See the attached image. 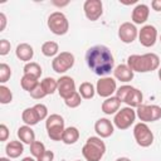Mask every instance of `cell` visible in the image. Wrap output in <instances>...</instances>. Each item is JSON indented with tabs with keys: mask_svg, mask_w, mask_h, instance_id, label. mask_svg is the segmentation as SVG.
Listing matches in <instances>:
<instances>
[{
	"mask_svg": "<svg viewBox=\"0 0 161 161\" xmlns=\"http://www.w3.org/2000/svg\"><path fill=\"white\" fill-rule=\"evenodd\" d=\"M53 158H54L53 151H48V150H47L40 157L36 158V161H53Z\"/></svg>",
	"mask_w": 161,
	"mask_h": 161,
	"instance_id": "38",
	"label": "cell"
},
{
	"mask_svg": "<svg viewBox=\"0 0 161 161\" xmlns=\"http://www.w3.org/2000/svg\"><path fill=\"white\" fill-rule=\"evenodd\" d=\"M117 91V84H116V80L111 77H101L98 80H97V84H96V92L99 97H103V98H108V97H112V94Z\"/></svg>",
	"mask_w": 161,
	"mask_h": 161,
	"instance_id": "11",
	"label": "cell"
},
{
	"mask_svg": "<svg viewBox=\"0 0 161 161\" xmlns=\"http://www.w3.org/2000/svg\"><path fill=\"white\" fill-rule=\"evenodd\" d=\"M158 79L161 80V67L158 68Z\"/></svg>",
	"mask_w": 161,
	"mask_h": 161,
	"instance_id": "44",
	"label": "cell"
},
{
	"mask_svg": "<svg viewBox=\"0 0 161 161\" xmlns=\"http://www.w3.org/2000/svg\"><path fill=\"white\" fill-rule=\"evenodd\" d=\"M10 52V42L6 39L0 40V55H6Z\"/></svg>",
	"mask_w": 161,
	"mask_h": 161,
	"instance_id": "36",
	"label": "cell"
},
{
	"mask_svg": "<svg viewBox=\"0 0 161 161\" xmlns=\"http://www.w3.org/2000/svg\"><path fill=\"white\" fill-rule=\"evenodd\" d=\"M151 8L155 11H161V0H153L151 3Z\"/></svg>",
	"mask_w": 161,
	"mask_h": 161,
	"instance_id": "40",
	"label": "cell"
},
{
	"mask_svg": "<svg viewBox=\"0 0 161 161\" xmlns=\"http://www.w3.org/2000/svg\"><path fill=\"white\" fill-rule=\"evenodd\" d=\"M79 138V131L77 127H67L63 132V136H62V141L65 143V145H73L78 141Z\"/></svg>",
	"mask_w": 161,
	"mask_h": 161,
	"instance_id": "23",
	"label": "cell"
},
{
	"mask_svg": "<svg viewBox=\"0 0 161 161\" xmlns=\"http://www.w3.org/2000/svg\"><path fill=\"white\" fill-rule=\"evenodd\" d=\"M127 65L138 73H147L160 68V58L155 53H146V54H132L127 58Z\"/></svg>",
	"mask_w": 161,
	"mask_h": 161,
	"instance_id": "2",
	"label": "cell"
},
{
	"mask_svg": "<svg viewBox=\"0 0 161 161\" xmlns=\"http://www.w3.org/2000/svg\"><path fill=\"white\" fill-rule=\"evenodd\" d=\"M75 91V83L74 79L69 75H63L58 79V93L63 99H67L69 96H72Z\"/></svg>",
	"mask_w": 161,
	"mask_h": 161,
	"instance_id": "15",
	"label": "cell"
},
{
	"mask_svg": "<svg viewBox=\"0 0 161 161\" xmlns=\"http://www.w3.org/2000/svg\"><path fill=\"white\" fill-rule=\"evenodd\" d=\"M119 106H121V101L114 96L108 97L103 101L102 103V112L106 114H116L119 111Z\"/></svg>",
	"mask_w": 161,
	"mask_h": 161,
	"instance_id": "20",
	"label": "cell"
},
{
	"mask_svg": "<svg viewBox=\"0 0 161 161\" xmlns=\"http://www.w3.org/2000/svg\"><path fill=\"white\" fill-rule=\"evenodd\" d=\"M116 161H131L128 157H118Z\"/></svg>",
	"mask_w": 161,
	"mask_h": 161,
	"instance_id": "41",
	"label": "cell"
},
{
	"mask_svg": "<svg viewBox=\"0 0 161 161\" xmlns=\"http://www.w3.org/2000/svg\"><path fill=\"white\" fill-rule=\"evenodd\" d=\"M13 101V93L10 91V88H8L6 86H0V103L1 104H8Z\"/></svg>",
	"mask_w": 161,
	"mask_h": 161,
	"instance_id": "31",
	"label": "cell"
},
{
	"mask_svg": "<svg viewBox=\"0 0 161 161\" xmlns=\"http://www.w3.org/2000/svg\"><path fill=\"white\" fill-rule=\"evenodd\" d=\"M138 40L146 48L153 47L157 40V29L151 24L143 25L138 31Z\"/></svg>",
	"mask_w": 161,
	"mask_h": 161,
	"instance_id": "13",
	"label": "cell"
},
{
	"mask_svg": "<svg viewBox=\"0 0 161 161\" xmlns=\"http://www.w3.org/2000/svg\"><path fill=\"white\" fill-rule=\"evenodd\" d=\"M136 111L132 109L131 107H123L121 108L113 117V125L118 130H127L133 125L136 119Z\"/></svg>",
	"mask_w": 161,
	"mask_h": 161,
	"instance_id": "7",
	"label": "cell"
},
{
	"mask_svg": "<svg viewBox=\"0 0 161 161\" xmlns=\"http://www.w3.org/2000/svg\"><path fill=\"white\" fill-rule=\"evenodd\" d=\"M133 137H135L137 145L141 146V147H148L153 142V133L150 130V127L143 122H140V123L135 125Z\"/></svg>",
	"mask_w": 161,
	"mask_h": 161,
	"instance_id": "9",
	"label": "cell"
},
{
	"mask_svg": "<svg viewBox=\"0 0 161 161\" xmlns=\"http://www.w3.org/2000/svg\"><path fill=\"white\" fill-rule=\"evenodd\" d=\"M34 109H35V112H36V114H38V117H39L40 121L48 118V108H47L45 104H43V103H36V104L34 106Z\"/></svg>",
	"mask_w": 161,
	"mask_h": 161,
	"instance_id": "34",
	"label": "cell"
},
{
	"mask_svg": "<svg viewBox=\"0 0 161 161\" xmlns=\"http://www.w3.org/2000/svg\"><path fill=\"white\" fill-rule=\"evenodd\" d=\"M24 74H29V75H33V77H35V78H40V75H42V67L38 64V63H35V62H29V63H26L25 65H24Z\"/></svg>",
	"mask_w": 161,
	"mask_h": 161,
	"instance_id": "29",
	"label": "cell"
},
{
	"mask_svg": "<svg viewBox=\"0 0 161 161\" xmlns=\"http://www.w3.org/2000/svg\"><path fill=\"white\" fill-rule=\"evenodd\" d=\"M0 23H1L0 24V31H3L6 26V16L4 13H0Z\"/></svg>",
	"mask_w": 161,
	"mask_h": 161,
	"instance_id": "39",
	"label": "cell"
},
{
	"mask_svg": "<svg viewBox=\"0 0 161 161\" xmlns=\"http://www.w3.org/2000/svg\"><path fill=\"white\" fill-rule=\"evenodd\" d=\"M34 99H42V98H44L45 96H47V93L44 92V89H43V87H42V84L39 83L30 93H29Z\"/></svg>",
	"mask_w": 161,
	"mask_h": 161,
	"instance_id": "35",
	"label": "cell"
},
{
	"mask_svg": "<svg viewBox=\"0 0 161 161\" xmlns=\"http://www.w3.org/2000/svg\"><path fill=\"white\" fill-rule=\"evenodd\" d=\"M47 25L49 30L55 35H64L69 30V23L67 16L62 11H54L48 16Z\"/></svg>",
	"mask_w": 161,
	"mask_h": 161,
	"instance_id": "6",
	"label": "cell"
},
{
	"mask_svg": "<svg viewBox=\"0 0 161 161\" xmlns=\"http://www.w3.org/2000/svg\"><path fill=\"white\" fill-rule=\"evenodd\" d=\"M150 15V8L146 4H138L132 10V21L135 24H143Z\"/></svg>",
	"mask_w": 161,
	"mask_h": 161,
	"instance_id": "17",
	"label": "cell"
},
{
	"mask_svg": "<svg viewBox=\"0 0 161 161\" xmlns=\"http://www.w3.org/2000/svg\"><path fill=\"white\" fill-rule=\"evenodd\" d=\"M15 55L18 59L23 60V62H30L33 55H34V49L31 45H29L28 43H21L16 47L15 49Z\"/></svg>",
	"mask_w": 161,
	"mask_h": 161,
	"instance_id": "19",
	"label": "cell"
},
{
	"mask_svg": "<svg viewBox=\"0 0 161 161\" xmlns=\"http://www.w3.org/2000/svg\"><path fill=\"white\" fill-rule=\"evenodd\" d=\"M94 131L97 132L98 137L101 138H107L113 135V123L108 118H99L94 123Z\"/></svg>",
	"mask_w": 161,
	"mask_h": 161,
	"instance_id": "16",
	"label": "cell"
},
{
	"mask_svg": "<svg viewBox=\"0 0 161 161\" xmlns=\"http://www.w3.org/2000/svg\"><path fill=\"white\" fill-rule=\"evenodd\" d=\"M11 77V69L6 63L0 64V83H6Z\"/></svg>",
	"mask_w": 161,
	"mask_h": 161,
	"instance_id": "33",
	"label": "cell"
},
{
	"mask_svg": "<svg viewBox=\"0 0 161 161\" xmlns=\"http://www.w3.org/2000/svg\"><path fill=\"white\" fill-rule=\"evenodd\" d=\"M58 52H59V45L55 42L49 40V42L43 43V45H42V53L45 57H54V55L57 57Z\"/></svg>",
	"mask_w": 161,
	"mask_h": 161,
	"instance_id": "26",
	"label": "cell"
},
{
	"mask_svg": "<svg viewBox=\"0 0 161 161\" xmlns=\"http://www.w3.org/2000/svg\"><path fill=\"white\" fill-rule=\"evenodd\" d=\"M39 83H40V82L38 80V78H35V77H33V75H29V74H24V75L21 77V79H20V86H21V88H23L24 91L29 92V93H30Z\"/></svg>",
	"mask_w": 161,
	"mask_h": 161,
	"instance_id": "25",
	"label": "cell"
},
{
	"mask_svg": "<svg viewBox=\"0 0 161 161\" xmlns=\"http://www.w3.org/2000/svg\"><path fill=\"white\" fill-rule=\"evenodd\" d=\"M5 152L9 158H18L24 152V146L21 141H10L5 146Z\"/></svg>",
	"mask_w": 161,
	"mask_h": 161,
	"instance_id": "22",
	"label": "cell"
},
{
	"mask_svg": "<svg viewBox=\"0 0 161 161\" xmlns=\"http://www.w3.org/2000/svg\"><path fill=\"white\" fill-rule=\"evenodd\" d=\"M160 42H161V35H160Z\"/></svg>",
	"mask_w": 161,
	"mask_h": 161,
	"instance_id": "45",
	"label": "cell"
},
{
	"mask_svg": "<svg viewBox=\"0 0 161 161\" xmlns=\"http://www.w3.org/2000/svg\"><path fill=\"white\" fill-rule=\"evenodd\" d=\"M44 92L48 94H53L55 91H58V79H54L52 77H47L40 82Z\"/></svg>",
	"mask_w": 161,
	"mask_h": 161,
	"instance_id": "28",
	"label": "cell"
},
{
	"mask_svg": "<svg viewBox=\"0 0 161 161\" xmlns=\"http://www.w3.org/2000/svg\"><path fill=\"white\" fill-rule=\"evenodd\" d=\"M78 92H79V94L82 96V98H84V99H91V98L94 97L96 88H94V86H93L91 82H83V83H80Z\"/></svg>",
	"mask_w": 161,
	"mask_h": 161,
	"instance_id": "27",
	"label": "cell"
},
{
	"mask_svg": "<svg viewBox=\"0 0 161 161\" xmlns=\"http://www.w3.org/2000/svg\"><path fill=\"white\" fill-rule=\"evenodd\" d=\"M84 15L88 20L96 21L103 14V5L101 0H86L83 4Z\"/></svg>",
	"mask_w": 161,
	"mask_h": 161,
	"instance_id": "12",
	"label": "cell"
},
{
	"mask_svg": "<svg viewBox=\"0 0 161 161\" xmlns=\"http://www.w3.org/2000/svg\"><path fill=\"white\" fill-rule=\"evenodd\" d=\"M133 70L127 65V64H119L117 65L114 69H113V75L117 80H121V82H131L133 79Z\"/></svg>",
	"mask_w": 161,
	"mask_h": 161,
	"instance_id": "18",
	"label": "cell"
},
{
	"mask_svg": "<svg viewBox=\"0 0 161 161\" xmlns=\"http://www.w3.org/2000/svg\"><path fill=\"white\" fill-rule=\"evenodd\" d=\"M138 36V30L135 26V24L126 21L123 24L119 25L118 28V38L122 43L125 44H131L132 42L136 40V38Z\"/></svg>",
	"mask_w": 161,
	"mask_h": 161,
	"instance_id": "14",
	"label": "cell"
},
{
	"mask_svg": "<svg viewBox=\"0 0 161 161\" xmlns=\"http://www.w3.org/2000/svg\"><path fill=\"white\" fill-rule=\"evenodd\" d=\"M18 137H19V140L23 142V143H26V145H31L34 141H35V133H34V131L31 130V127L30 126H26V125H24V126H20L19 128H18Z\"/></svg>",
	"mask_w": 161,
	"mask_h": 161,
	"instance_id": "21",
	"label": "cell"
},
{
	"mask_svg": "<svg viewBox=\"0 0 161 161\" xmlns=\"http://www.w3.org/2000/svg\"><path fill=\"white\" fill-rule=\"evenodd\" d=\"M136 116L141 122H155L161 118V107L157 104H141L136 109Z\"/></svg>",
	"mask_w": 161,
	"mask_h": 161,
	"instance_id": "8",
	"label": "cell"
},
{
	"mask_svg": "<svg viewBox=\"0 0 161 161\" xmlns=\"http://www.w3.org/2000/svg\"><path fill=\"white\" fill-rule=\"evenodd\" d=\"M86 63L88 68L97 75L104 77L114 69V58L111 49L98 44L91 47L86 53Z\"/></svg>",
	"mask_w": 161,
	"mask_h": 161,
	"instance_id": "1",
	"label": "cell"
},
{
	"mask_svg": "<svg viewBox=\"0 0 161 161\" xmlns=\"http://www.w3.org/2000/svg\"><path fill=\"white\" fill-rule=\"evenodd\" d=\"M106 152V145L101 137L91 136L82 147V155L87 161H101Z\"/></svg>",
	"mask_w": 161,
	"mask_h": 161,
	"instance_id": "3",
	"label": "cell"
},
{
	"mask_svg": "<svg viewBox=\"0 0 161 161\" xmlns=\"http://www.w3.org/2000/svg\"><path fill=\"white\" fill-rule=\"evenodd\" d=\"M77 161H79V160H77Z\"/></svg>",
	"mask_w": 161,
	"mask_h": 161,
	"instance_id": "46",
	"label": "cell"
},
{
	"mask_svg": "<svg viewBox=\"0 0 161 161\" xmlns=\"http://www.w3.org/2000/svg\"><path fill=\"white\" fill-rule=\"evenodd\" d=\"M74 65V55L70 52H62L54 57L52 62V68L55 73H65Z\"/></svg>",
	"mask_w": 161,
	"mask_h": 161,
	"instance_id": "10",
	"label": "cell"
},
{
	"mask_svg": "<svg viewBox=\"0 0 161 161\" xmlns=\"http://www.w3.org/2000/svg\"><path fill=\"white\" fill-rule=\"evenodd\" d=\"M21 119H23V122L26 125V126H35L40 119H39V117H38V114H36V112H35V109H34V107H30V108H25L24 111H23V113H21Z\"/></svg>",
	"mask_w": 161,
	"mask_h": 161,
	"instance_id": "24",
	"label": "cell"
},
{
	"mask_svg": "<svg viewBox=\"0 0 161 161\" xmlns=\"http://www.w3.org/2000/svg\"><path fill=\"white\" fill-rule=\"evenodd\" d=\"M0 161H10L9 157H0Z\"/></svg>",
	"mask_w": 161,
	"mask_h": 161,
	"instance_id": "43",
	"label": "cell"
},
{
	"mask_svg": "<svg viewBox=\"0 0 161 161\" xmlns=\"http://www.w3.org/2000/svg\"><path fill=\"white\" fill-rule=\"evenodd\" d=\"M45 151H47V150H45V146H44V143L40 142V141H34V142L30 145V153H31L33 157H35V158L40 157Z\"/></svg>",
	"mask_w": 161,
	"mask_h": 161,
	"instance_id": "30",
	"label": "cell"
},
{
	"mask_svg": "<svg viewBox=\"0 0 161 161\" xmlns=\"http://www.w3.org/2000/svg\"><path fill=\"white\" fill-rule=\"evenodd\" d=\"M116 97L121 101V102H125L128 107H138L142 104V101H143V96H142V92L132 86H121L119 88H117L116 91Z\"/></svg>",
	"mask_w": 161,
	"mask_h": 161,
	"instance_id": "4",
	"label": "cell"
},
{
	"mask_svg": "<svg viewBox=\"0 0 161 161\" xmlns=\"http://www.w3.org/2000/svg\"><path fill=\"white\" fill-rule=\"evenodd\" d=\"M45 128H47L48 137L50 140L62 141V136H63V132L65 130L64 118L60 114H57V113H53V114L48 116V118L45 121Z\"/></svg>",
	"mask_w": 161,
	"mask_h": 161,
	"instance_id": "5",
	"label": "cell"
},
{
	"mask_svg": "<svg viewBox=\"0 0 161 161\" xmlns=\"http://www.w3.org/2000/svg\"><path fill=\"white\" fill-rule=\"evenodd\" d=\"M82 102V96L79 94V92H74L72 96H69L67 99H64V103L67 107L69 108H77Z\"/></svg>",
	"mask_w": 161,
	"mask_h": 161,
	"instance_id": "32",
	"label": "cell"
},
{
	"mask_svg": "<svg viewBox=\"0 0 161 161\" xmlns=\"http://www.w3.org/2000/svg\"><path fill=\"white\" fill-rule=\"evenodd\" d=\"M21 161H35V160H34L33 157H30V156H29V157H24Z\"/></svg>",
	"mask_w": 161,
	"mask_h": 161,
	"instance_id": "42",
	"label": "cell"
},
{
	"mask_svg": "<svg viewBox=\"0 0 161 161\" xmlns=\"http://www.w3.org/2000/svg\"><path fill=\"white\" fill-rule=\"evenodd\" d=\"M8 137H9V130L4 123H1L0 125V141L4 142L8 140Z\"/></svg>",
	"mask_w": 161,
	"mask_h": 161,
	"instance_id": "37",
	"label": "cell"
}]
</instances>
